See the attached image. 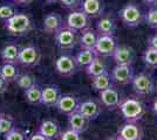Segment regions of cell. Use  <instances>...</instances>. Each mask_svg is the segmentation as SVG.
<instances>
[{
    "label": "cell",
    "instance_id": "cell-1",
    "mask_svg": "<svg viewBox=\"0 0 157 140\" xmlns=\"http://www.w3.org/2000/svg\"><path fill=\"white\" fill-rule=\"evenodd\" d=\"M5 29L13 36H24L32 31L33 23L29 15L26 13L17 12L13 16L5 21Z\"/></svg>",
    "mask_w": 157,
    "mask_h": 140
},
{
    "label": "cell",
    "instance_id": "cell-2",
    "mask_svg": "<svg viewBox=\"0 0 157 140\" xmlns=\"http://www.w3.org/2000/svg\"><path fill=\"white\" fill-rule=\"evenodd\" d=\"M120 111L125 123H138L144 114V105L138 99L125 98L120 104Z\"/></svg>",
    "mask_w": 157,
    "mask_h": 140
},
{
    "label": "cell",
    "instance_id": "cell-3",
    "mask_svg": "<svg viewBox=\"0 0 157 140\" xmlns=\"http://www.w3.org/2000/svg\"><path fill=\"white\" fill-rule=\"evenodd\" d=\"M131 85L135 93L137 96L144 97V96H149L155 91V81L152 78L150 74L141 73L134 76V78L131 81Z\"/></svg>",
    "mask_w": 157,
    "mask_h": 140
},
{
    "label": "cell",
    "instance_id": "cell-4",
    "mask_svg": "<svg viewBox=\"0 0 157 140\" xmlns=\"http://www.w3.org/2000/svg\"><path fill=\"white\" fill-rule=\"evenodd\" d=\"M120 18L122 22L128 27H137L142 23L143 20V14L141 9L134 4H128L125 5L121 12H120Z\"/></svg>",
    "mask_w": 157,
    "mask_h": 140
},
{
    "label": "cell",
    "instance_id": "cell-5",
    "mask_svg": "<svg viewBox=\"0 0 157 140\" xmlns=\"http://www.w3.org/2000/svg\"><path fill=\"white\" fill-rule=\"evenodd\" d=\"M76 32L71 29L69 27L63 26L58 33L55 34V43L62 50L73 49L76 45Z\"/></svg>",
    "mask_w": 157,
    "mask_h": 140
},
{
    "label": "cell",
    "instance_id": "cell-6",
    "mask_svg": "<svg viewBox=\"0 0 157 140\" xmlns=\"http://www.w3.org/2000/svg\"><path fill=\"white\" fill-rule=\"evenodd\" d=\"M41 60V53L35 46H25L20 48L19 64L24 67H34L39 64Z\"/></svg>",
    "mask_w": 157,
    "mask_h": 140
},
{
    "label": "cell",
    "instance_id": "cell-7",
    "mask_svg": "<svg viewBox=\"0 0 157 140\" xmlns=\"http://www.w3.org/2000/svg\"><path fill=\"white\" fill-rule=\"evenodd\" d=\"M89 20L90 18L83 11L75 9V11H72L71 14H68L66 25L75 32H82L83 29L89 27Z\"/></svg>",
    "mask_w": 157,
    "mask_h": 140
},
{
    "label": "cell",
    "instance_id": "cell-8",
    "mask_svg": "<svg viewBox=\"0 0 157 140\" xmlns=\"http://www.w3.org/2000/svg\"><path fill=\"white\" fill-rule=\"evenodd\" d=\"M55 69L61 76L68 77L76 73L78 63H76L75 57H73L72 55L63 54L59 56L55 61Z\"/></svg>",
    "mask_w": 157,
    "mask_h": 140
},
{
    "label": "cell",
    "instance_id": "cell-9",
    "mask_svg": "<svg viewBox=\"0 0 157 140\" xmlns=\"http://www.w3.org/2000/svg\"><path fill=\"white\" fill-rule=\"evenodd\" d=\"M117 48V42L114 35H98L95 50L100 56H113Z\"/></svg>",
    "mask_w": 157,
    "mask_h": 140
},
{
    "label": "cell",
    "instance_id": "cell-10",
    "mask_svg": "<svg viewBox=\"0 0 157 140\" xmlns=\"http://www.w3.org/2000/svg\"><path fill=\"white\" fill-rule=\"evenodd\" d=\"M111 78L114 82L118 84H131V81L134 78V68L132 66H120L116 64L111 70Z\"/></svg>",
    "mask_w": 157,
    "mask_h": 140
},
{
    "label": "cell",
    "instance_id": "cell-11",
    "mask_svg": "<svg viewBox=\"0 0 157 140\" xmlns=\"http://www.w3.org/2000/svg\"><path fill=\"white\" fill-rule=\"evenodd\" d=\"M117 137L121 140H142L143 131L137 123H125L118 128Z\"/></svg>",
    "mask_w": 157,
    "mask_h": 140
},
{
    "label": "cell",
    "instance_id": "cell-12",
    "mask_svg": "<svg viewBox=\"0 0 157 140\" xmlns=\"http://www.w3.org/2000/svg\"><path fill=\"white\" fill-rule=\"evenodd\" d=\"M65 21H63V18L60 15L59 13H48L44 16V20H42V29L44 32L47 34H55L59 32L62 27L65 26L63 25Z\"/></svg>",
    "mask_w": 157,
    "mask_h": 140
},
{
    "label": "cell",
    "instance_id": "cell-13",
    "mask_svg": "<svg viewBox=\"0 0 157 140\" xmlns=\"http://www.w3.org/2000/svg\"><path fill=\"white\" fill-rule=\"evenodd\" d=\"M100 100H101L103 106H105L109 110H114V109L120 106L122 98H121V95L117 90L114 87H110L100 91Z\"/></svg>",
    "mask_w": 157,
    "mask_h": 140
},
{
    "label": "cell",
    "instance_id": "cell-14",
    "mask_svg": "<svg viewBox=\"0 0 157 140\" xmlns=\"http://www.w3.org/2000/svg\"><path fill=\"white\" fill-rule=\"evenodd\" d=\"M78 105H80V102L78 99L69 93H63L61 95V97L59 98L58 103H56V107L61 113L66 114V116H69L71 113L78 111Z\"/></svg>",
    "mask_w": 157,
    "mask_h": 140
},
{
    "label": "cell",
    "instance_id": "cell-15",
    "mask_svg": "<svg viewBox=\"0 0 157 140\" xmlns=\"http://www.w3.org/2000/svg\"><path fill=\"white\" fill-rule=\"evenodd\" d=\"M113 57L116 64L120 66H132V62L135 59V53L132 48L128 46H117L115 53L113 54Z\"/></svg>",
    "mask_w": 157,
    "mask_h": 140
},
{
    "label": "cell",
    "instance_id": "cell-16",
    "mask_svg": "<svg viewBox=\"0 0 157 140\" xmlns=\"http://www.w3.org/2000/svg\"><path fill=\"white\" fill-rule=\"evenodd\" d=\"M61 90L58 85L49 84L42 88V96H41V104L46 106H56V103L61 97Z\"/></svg>",
    "mask_w": 157,
    "mask_h": 140
},
{
    "label": "cell",
    "instance_id": "cell-17",
    "mask_svg": "<svg viewBox=\"0 0 157 140\" xmlns=\"http://www.w3.org/2000/svg\"><path fill=\"white\" fill-rule=\"evenodd\" d=\"M38 131L41 134H44L48 140L56 139L61 135V128H60L59 123L53 119H45L44 121H41Z\"/></svg>",
    "mask_w": 157,
    "mask_h": 140
},
{
    "label": "cell",
    "instance_id": "cell-18",
    "mask_svg": "<svg viewBox=\"0 0 157 140\" xmlns=\"http://www.w3.org/2000/svg\"><path fill=\"white\" fill-rule=\"evenodd\" d=\"M81 11H83L89 18L102 16L105 12V5L101 0H82Z\"/></svg>",
    "mask_w": 157,
    "mask_h": 140
},
{
    "label": "cell",
    "instance_id": "cell-19",
    "mask_svg": "<svg viewBox=\"0 0 157 140\" xmlns=\"http://www.w3.org/2000/svg\"><path fill=\"white\" fill-rule=\"evenodd\" d=\"M98 33L92 28H86L81 32L78 38V45L81 49H95L96 42H98Z\"/></svg>",
    "mask_w": 157,
    "mask_h": 140
},
{
    "label": "cell",
    "instance_id": "cell-20",
    "mask_svg": "<svg viewBox=\"0 0 157 140\" xmlns=\"http://www.w3.org/2000/svg\"><path fill=\"white\" fill-rule=\"evenodd\" d=\"M78 111L90 121L98 117V114L101 112V107L98 106V104L95 103L94 100H85V102L80 103Z\"/></svg>",
    "mask_w": 157,
    "mask_h": 140
},
{
    "label": "cell",
    "instance_id": "cell-21",
    "mask_svg": "<svg viewBox=\"0 0 157 140\" xmlns=\"http://www.w3.org/2000/svg\"><path fill=\"white\" fill-rule=\"evenodd\" d=\"M68 124H69V128H72L76 132H80V133H83L88 128L89 120L78 111H75L68 116Z\"/></svg>",
    "mask_w": 157,
    "mask_h": 140
},
{
    "label": "cell",
    "instance_id": "cell-22",
    "mask_svg": "<svg viewBox=\"0 0 157 140\" xmlns=\"http://www.w3.org/2000/svg\"><path fill=\"white\" fill-rule=\"evenodd\" d=\"M96 32L98 35H114L116 32V22L110 15L101 16L96 23Z\"/></svg>",
    "mask_w": 157,
    "mask_h": 140
},
{
    "label": "cell",
    "instance_id": "cell-23",
    "mask_svg": "<svg viewBox=\"0 0 157 140\" xmlns=\"http://www.w3.org/2000/svg\"><path fill=\"white\" fill-rule=\"evenodd\" d=\"M19 54L20 47H18L15 43H8L2 48L1 50V60L4 63H19Z\"/></svg>",
    "mask_w": 157,
    "mask_h": 140
},
{
    "label": "cell",
    "instance_id": "cell-24",
    "mask_svg": "<svg viewBox=\"0 0 157 140\" xmlns=\"http://www.w3.org/2000/svg\"><path fill=\"white\" fill-rule=\"evenodd\" d=\"M98 56V55L95 49H81V50L76 54L75 60H76V63H78V67H87V66H89Z\"/></svg>",
    "mask_w": 157,
    "mask_h": 140
},
{
    "label": "cell",
    "instance_id": "cell-25",
    "mask_svg": "<svg viewBox=\"0 0 157 140\" xmlns=\"http://www.w3.org/2000/svg\"><path fill=\"white\" fill-rule=\"evenodd\" d=\"M113 78H111V75L108 71L100 76H96V77H93L92 78V87L94 90L96 91H102L105 89H108V88L113 87Z\"/></svg>",
    "mask_w": 157,
    "mask_h": 140
},
{
    "label": "cell",
    "instance_id": "cell-26",
    "mask_svg": "<svg viewBox=\"0 0 157 140\" xmlns=\"http://www.w3.org/2000/svg\"><path fill=\"white\" fill-rule=\"evenodd\" d=\"M0 75L4 77V80L6 82H15L19 77V69L17 67V64L13 63H4L0 67Z\"/></svg>",
    "mask_w": 157,
    "mask_h": 140
},
{
    "label": "cell",
    "instance_id": "cell-27",
    "mask_svg": "<svg viewBox=\"0 0 157 140\" xmlns=\"http://www.w3.org/2000/svg\"><path fill=\"white\" fill-rule=\"evenodd\" d=\"M86 73H87V75H88L90 78L96 77V76H100V75H102V74L107 73L105 63L98 56L89 66L86 67Z\"/></svg>",
    "mask_w": 157,
    "mask_h": 140
},
{
    "label": "cell",
    "instance_id": "cell-28",
    "mask_svg": "<svg viewBox=\"0 0 157 140\" xmlns=\"http://www.w3.org/2000/svg\"><path fill=\"white\" fill-rule=\"evenodd\" d=\"M25 99L31 104H40L41 103V96H42V87L39 84H34L32 88L24 91Z\"/></svg>",
    "mask_w": 157,
    "mask_h": 140
},
{
    "label": "cell",
    "instance_id": "cell-29",
    "mask_svg": "<svg viewBox=\"0 0 157 140\" xmlns=\"http://www.w3.org/2000/svg\"><path fill=\"white\" fill-rule=\"evenodd\" d=\"M142 60H143V63L145 64L147 68L156 69L157 68V49L152 48V47H148V48L144 50Z\"/></svg>",
    "mask_w": 157,
    "mask_h": 140
},
{
    "label": "cell",
    "instance_id": "cell-30",
    "mask_svg": "<svg viewBox=\"0 0 157 140\" xmlns=\"http://www.w3.org/2000/svg\"><path fill=\"white\" fill-rule=\"evenodd\" d=\"M17 13V7L14 2H6L0 5V21H5Z\"/></svg>",
    "mask_w": 157,
    "mask_h": 140
},
{
    "label": "cell",
    "instance_id": "cell-31",
    "mask_svg": "<svg viewBox=\"0 0 157 140\" xmlns=\"http://www.w3.org/2000/svg\"><path fill=\"white\" fill-rule=\"evenodd\" d=\"M17 82V84H18V87L20 89H22L24 91L27 90V89H29V88H32L34 84H35V80H34V77L31 76V75H28V74H22V75H19V77H18V80L15 81Z\"/></svg>",
    "mask_w": 157,
    "mask_h": 140
},
{
    "label": "cell",
    "instance_id": "cell-32",
    "mask_svg": "<svg viewBox=\"0 0 157 140\" xmlns=\"http://www.w3.org/2000/svg\"><path fill=\"white\" fill-rule=\"evenodd\" d=\"M14 128L13 120L10 117L1 114L0 117V135H6L10 131H12Z\"/></svg>",
    "mask_w": 157,
    "mask_h": 140
},
{
    "label": "cell",
    "instance_id": "cell-33",
    "mask_svg": "<svg viewBox=\"0 0 157 140\" xmlns=\"http://www.w3.org/2000/svg\"><path fill=\"white\" fill-rule=\"evenodd\" d=\"M145 22H147V25L150 27V28L156 29L157 28V8L151 7L150 9L148 11V13L145 15Z\"/></svg>",
    "mask_w": 157,
    "mask_h": 140
},
{
    "label": "cell",
    "instance_id": "cell-34",
    "mask_svg": "<svg viewBox=\"0 0 157 140\" xmlns=\"http://www.w3.org/2000/svg\"><path fill=\"white\" fill-rule=\"evenodd\" d=\"M60 140H83L82 139V133L76 132L72 128L66 130L65 132H61Z\"/></svg>",
    "mask_w": 157,
    "mask_h": 140
},
{
    "label": "cell",
    "instance_id": "cell-35",
    "mask_svg": "<svg viewBox=\"0 0 157 140\" xmlns=\"http://www.w3.org/2000/svg\"><path fill=\"white\" fill-rule=\"evenodd\" d=\"M5 140H27V137L22 131L17 130V128L14 127L12 131H10V132L5 135Z\"/></svg>",
    "mask_w": 157,
    "mask_h": 140
},
{
    "label": "cell",
    "instance_id": "cell-36",
    "mask_svg": "<svg viewBox=\"0 0 157 140\" xmlns=\"http://www.w3.org/2000/svg\"><path fill=\"white\" fill-rule=\"evenodd\" d=\"M59 2L63 8L75 11V9H78V7H81L82 0H59Z\"/></svg>",
    "mask_w": 157,
    "mask_h": 140
},
{
    "label": "cell",
    "instance_id": "cell-37",
    "mask_svg": "<svg viewBox=\"0 0 157 140\" xmlns=\"http://www.w3.org/2000/svg\"><path fill=\"white\" fill-rule=\"evenodd\" d=\"M7 85H8V82L4 80V77L0 75V95H4L7 91Z\"/></svg>",
    "mask_w": 157,
    "mask_h": 140
},
{
    "label": "cell",
    "instance_id": "cell-38",
    "mask_svg": "<svg viewBox=\"0 0 157 140\" xmlns=\"http://www.w3.org/2000/svg\"><path fill=\"white\" fill-rule=\"evenodd\" d=\"M29 140H48V139H47L44 134L40 133L39 131H36V132H35V133L33 134L32 137L29 138Z\"/></svg>",
    "mask_w": 157,
    "mask_h": 140
},
{
    "label": "cell",
    "instance_id": "cell-39",
    "mask_svg": "<svg viewBox=\"0 0 157 140\" xmlns=\"http://www.w3.org/2000/svg\"><path fill=\"white\" fill-rule=\"evenodd\" d=\"M149 47H152V48L157 49V33L154 36L150 38V40H149Z\"/></svg>",
    "mask_w": 157,
    "mask_h": 140
},
{
    "label": "cell",
    "instance_id": "cell-40",
    "mask_svg": "<svg viewBox=\"0 0 157 140\" xmlns=\"http://www.w3.org/2000/svg\"><path fill=\"white\" fill-rule=\"evenodd\" d=\"M33 0H13V2L15 5H20V6H27L32 2Z\"/></svg>",
    "mask_w": 157,
    "mask_h": 140
},
{
    "label": "cell",
    "instance_id": "cell-41",
    "mask_svg": "<svg viewBox=\"0 0 157 140\" xmlns=\"http://www.w3.org/2000/svg\"><path fill=\"white\" fill-rule=\"evenodd\" d=\"M143 4H145V5H148V6L150 7H154L157 5V0H141Z\"/></svg>",
    "mask_w": 157,
    "mask_h": 140
},
{
    "label": "cell",
    "instance_id": "cell-42",
    "mask_svg": "<svg viewBox=\"0 0 157 140\" xmlns=\"http://www.w3.org/2000/svg\"><path fill=\"white\" fill-rule=\"evenodd\" d=\"M152 111H154V113L157 116V98L154 100V103H152Z\"/></svg>",
    "mask_w": 157,
    "mask_h": 140
},
{
    "label": "cell",
    "instance_id": "cell-43",
    "mask_svg": "<svg viewBox=\"0 0 157 140\" xmlns=\"http://www.w3.org/2000/svg\"><path fill=\"white\" fill-rule=\"evenodd\" d=\"M105 140H121L118 138L117 135H114V137H109V138H107Z\"/></svg>",
    "mask_w": 157,
    "mask_h": 140
},
{
    "label": "cell",
    "instance_id": "cell-44",
    "mask_svg": "<svg viewBox=\"0 0 157 140\" xmlns=\"http://www.w3.org/2000/svg\"><path fill=\"white\" fill-rule=\"evenodd\" d=\"M46 2H49V4H53V2H56V1H59V0H45Z\"/></svg>",
    "mask_w": 157,
    "mask_h": 140
},
{
    "label": "cell",
    "instance_id": "cell-45",
    "mask_svg": "<svg viewBox=\"0 0 157 140\" xmlns=\"http://www.w3.org/2000/svg\"><path fill=\"white\" fill-rule=\"evenodd\" d=\"M0 117H1V113H0Z\"/></svg>",
    "mask_w": 157,
    "mask_h": 140
},
{
    "label": "cell",
    "instance_id": "cell-46",
    "mask_svg": "<svg viewBox=\"0 0 157 140\" xmlns=\"http://www.w3.org/2000/svg\"><path fill=\"white\" fill-rule=\"evenodd\" d=\"M156 90H157V87H156Z\"/></svg>",
    "mask_w": 157,
    "mask_h": 140
}]
</instances>
